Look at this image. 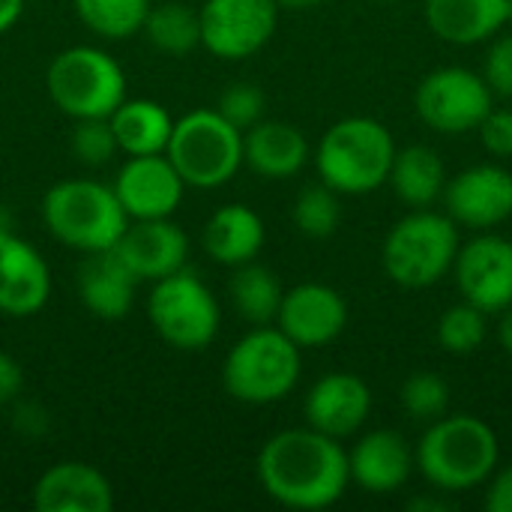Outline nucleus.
<instances>
[{"instance_id":"obj_4","label":"nucleus","mask_w":512,"mask_h":512,"mask_svg":"<svg viewBox=\"0 0 512 512\" xmlns=\"http://www.w3.org/2000/svg\"><path fill=\"white\" fill-rule=\"evenodd\" d=\"M459 246V225L447 213L423 207L411 210L387 231L381 246V264L384 273L402 288H432L447 273H453Z\"/></svg>"},{"instance_id":"obj_14","label":"nucleus","mask_w":512,"mask_h":512,"mask_svg":"<svg viewBox=\"0 0 512 512\" xmlns=\"http://www.w3.org/2000/svg\"><path fill=\"white\" fill-rule=\"evenodd\" d=\"M129 219H168L183 201L186 183L165 153L129 156L111 183Z\"/></svg>"},{"instance_id":"obj_36","label":"nucleus","mask_w":512,"mask_h":512,"mask_svg":"<svg viewBox=\"0 0 512 512\" xmlns=\"http://www.w3.org/2000/svg\"><path fill=\"white\" fill-rule=\"evenodd\" d=\"M480 144L495 159H512V108H492L477 126Z\"/></svg>"},{"instance_id":"obj_21","label":"nucleus","mask_w":512,"mask_h":512,"mask_svg":"<svg viewBox=\"0 0 512 512\" xmlns=\"http://www.w3.org/2000/svg\"><path fill=\"white\" fill-rule=\"evenodd\" d=\"M312 150L306 135L282 120H258L243 132V165L258 177L288 180L303 171Z\"/></svg>"},{"instance_id":"obj_27","label":"nucleus","mask_w":512,"mask_h":512,"mask_svg":"<svg viewBox=\"0 0 512 512\" xmlns=\"http://www.w3.org/2000/svg\"><path fill=\"white\" fill-rule=\"evenodd\" d=\"M231 303L237 309L240 318H246L252 327H264L273 324L282 306V282L276 279V273L264 264H240L234 267L231 285H228Z\"/></svg>"},{"instance_id":"obj_23","label":"nucleus","mask_w":512,"mask_h":512,"mask_svg":"<svg viewBox=\"0 0 512 512\" xmlns=\"http://www.w3.org/2000/svg\"><path fill=\"white\" fill-rule=\"evenodd\" d=\"M426 24L450 45H480L507 27V0H426Z\"/></svg>"},{"instance_id":"obj_9","label":"nucleus","mask_w":512,"mask_h":512,"mask_svg":"<svg viewBox=\"0 0 512 512\" xmlns=\"http://www.w3.org/2000/svg\"><path fill=\"white\" fill-rule=\"evenodd\" d=\"M147 315L159 339L177 351H204L219 336L222 312L213 291L192 270H177L159 282L147 297Z\"/></svg>"},{"instance_id":"obj_34","label":"nucleus","mask_w":512,"mask_h":512,"mask_svg":"<svg viewBox=\"0 0 512 512\" xmlns=\"http://www.w3.org/2000/svg\"><path fill=\"white\" fill-rule=\"evenodd\" d=\"M264 93L255 87V84H234L228 87L222 96H219V105L216 111L231 123L237 126L240 132H246L249 126H255L258 120H264Z\"/></svg>"},{"instance_id":"obj_3","label":"nucleus","mask_w":512,"mask_h":512,"mask_svg":"<svg viewBox=\"0 0 512 512\" xmlns=\"http://www.w3.org/2000/svg\"><path fill=\"white\" fill-rule=\"evenodd\" d=\"M312 156L321 183L339 195H366L387 183L396 141L375 117H345L321 135Z\"/></svg>"},{"instance_id":"obj_45","label":"nucleus","mask_w":512,"mask_h":512,"mask_svg":"<svg viewBox=\"0 0 512 512\" xmlns=\"http://www.w3.org/2000/svg\"><path fill=\"white\" fill-rule=\"evenodd\" d=\"M0 504H3V498H0Z\"/></svg>"},{"instance_id":"obj_33","label":"nucleus","mask_w":512,"mask_h":512,"mask_svg":"<svg viewBox=\"0 0 512 512\" xmlns=\"http://www.w3.org/2000/svg\"><path fill=\"white\" fill-rule=\"evenodd\" d=\"M69 147L78 162L84 165H105L114 159L117 138L111 132L108 117H90V120H75V129L69 135Z\"/></svg>"},{"instance_id":"obj_19","label":"nucleus","mask_w":512,"mask_h":512,"mask_svg":"<svg viewBox=\"0 0 512 512\" xmlns=\"http://www.w3.org/2000/svg\"><path fill=\"white\" fill-rule=\"evenodd\" d=\"M348 468H351V483H357L363 492L393 495L411 480L417 462H414V450L399 432L375 429L354 444V450L348 453Z\"/></svg>"},{"instance_id":"obj_30","label":"nucleus","mask_w":512,"mask_h":512,"mask_svg":"<svg viewBox=\"0 0 512 512\" xmlns=\"http://www.w3.org/2000/svg\"><path fill=\"white\" fill-rule=\"evenodd\" d=\"M489 336V312L477 309L474 303L462 300L459 306H450L438 318V345L447 354L465 357L486 345Z\"/></svg>"},{"instance_id":"obj_41","label":"nucleus","mask_w":512,"mask_h":512,"mask_svg":"<svg viewBox=\"0 0 512 512\" xmlns=\"http://www.w3.org/2000/svg\"><path fill=\"white\" fill-rule=\"evenodd\" d=\"M447 507H450V504H447L444 498H435V501H432V498H417V501H411V510H420V512H423V510L444 512Z\"/></svg>"},{"instance_id":"obj_31","label":"nucleus","mask_w":512,"mask_h":512,"mask_svg":"<svg viewBox=\"0 0 512 512\" xmlns=\"http://www.w3.org/2000/svg\"><path fill=\"white\" fill-rule=\"evenodd\" d=\"M294 225L300 234L312 237V240H324L333 237L339 222H342V201L339 192L330 189L327 183H315L306 186L297 201H294Z\"/></svg>"},{"instance_id":"obj_38","label":"nucleus","mask_w":512,"mask_h":512,"mask_svg":"<svg viewBox=\"0 0 512 512\" xmlns=\"http://www.w3.org/2000/svg\"><path fill=\"white\" fill-rule=\"evenodd\" d=\"M21 387H24V372H21L18 360L12 354L0 351V408L15 402Z\"/></svg>"},{"instance_id":"obj_10","label":"nucleus","mask_w":512,"mask_h":512,"mask_svg":"<svg viewBox=\"0 0 512 512\" xmlns=\"http://www.w3.org/2000/svg\"><path fill=\"white\" fill-rule=\"evenodd\" d=\"M492 99L495 93L480 72L465 66H441L420 81L414 108L429 129L441 135H465L477 132L483 117L495 108Z\"/></svg>"},{"instance_id":"obj_8","label":"nucleus","mask_w":512,"mask_h":512,"mask_svg":"<svg viewBox=\"0 0 512 512\" xmlns=\"http://www.w3.org/2000/svg\"><path fill=\"white\" fill-rule=\"evenodd\" d=\"M51 102L72 120L108 117L126 99V75L120 63L93 45L60 51L45 75Z\"/></svg>"},{"instance_id":"obj_25","label":"nucleus","mask_w":512,"mask_h":512,"mask_svg":"<svg viewBox=\"0 0 512 512\" xmlns=\"http://www.w3.org/2000/svg\"><path fill=\"white\" fill-rule=\"evenodd\" d=\"M447 165L441 153L429 144H408L396 150L387 183L399 195V201L411 210L435 207L447 189Z\"/></svg>"},{"instance_id":"obj_42","label":"nucleus","mask_w":512,"mask_h":512,"mask_svg":"<svg viewBox=\"0 0 512 512\" xmlns=\"http://www.w3.org/2000/svg\"><path fill=\"white\" fill-rule=\"evenodd\" d=\"M276 3L285 6V9H312V6H318L324 0H276Z\"/></svg>"},{"instance_id":"obj_22","label":"nucleus","mask_w":512,"mask_h":512,"mask_svg":"<svg viewBox=\"0 0 512 512\" xmlns=\"http://www.w3.org/2000/svg\"><path fill=\"white\" fill-rule=\"evenodd\" d=\"M138 279L132 270L117 258L114 249L90 252L78 273V294L90 315L102 321H120L129 315L135 303Z\"/></svg>"},{"instance_id":"obj_44","label":"nucleus","mask_w":512,"mask_h":512,"mask_svg":"<svg viewBox=\"0 0 512 512\" xmlns=\"http://www.w3.org/2000/svg\"><path fill=\"white\" fill-rule=\"evenodd\" d=\"M381 3H393V0H381Z\"/></svg>"},{"instance_id":"obj_20","label":"nucleus","mask_w":512,"mask_h":512,"mask_svg":"<svg viewBox=\"0 0 512 512\" xmlns=\"http://www.w3.org/2000/svg\"><path fill=\"white\" fill-rule=\"evenodd\" d=\"M36 512H108L114 489L96 468L84 462H57L33 486Z\"/></svg>"},{"instance_id":"obj_32","label":"nucleus","mask_w":512,"mask_h":512,"mask_svg":"<svg viewBox=\"0 0 512 512\" xmlns=\"http://www.w3.org/2000/svg\"><path fill=\"white\" fill-rule=\"evenodd\" d=\"M402 408L417 423H435L450 408V384L435 372H414L402 384Z\"/></svg>"},{"instance_id":"obj_18","label":"nucleus","mask_w":512,"mask_h":512,"mask_svg":"<svg viewBox=\"0 0 512 512\" xmlns=\"http://www.w3.org/2000/svg\"><path fill=\"white\" fill-rule=\"evenodd\" d=\"M51 297V270L42 252L15 231H0V312L36 315Z\"/></svg>"},{"instance_id":"obj_37","label":"nucleus","mask_w":512,"mask_h":512,"mask_svg":"<svg viewBox=\"0 0 512 512\" xmlns=\"http://www.w3.org/2000/svg\"><path fill=\"white\" fill-rule=\"evenodd\" d=\"M483 507L489 512H512V465L495 468V474L486 480Z\"/></svg>"},{"instance_id":"obj_2","label":"nucleus","mask_w":512,"mask_h":512,"mask_svg":"<svg viewBox=\"0 0 512 512\" xmlns=\"http://www.w3.org/2000/svg\"><path fill=\"white\" fill-rule=\"evenodd\" d=\"M414 462L435 492L459 495L486 486L501 462V441L474 414H444L423 432Z\"/></svg>"},{"instance_id":"obj_6","label":"nucleus","mask_w":512,"mask_h":512,"mask_svg":"<svg viewBox=\"0 0 512 512\" xmlns=\"http://www.w3.org/2000/svg\"><path fill=\"white\" fill-rule=\"evenodd\" d=\"M300 348L273 324L249 330L222 363V384L231 399L246 405L282 402L300 381Z\"/></svg>"},{"instance_id":"obj_1","label":"nucleus","mask_w":512,"mask_h":512,"mask_svg":"<svg viewBox=\"0 0 512 512\" xmlns=\"http://www.w3.org/2000/svg\"><path fill=\"white\" fill-rule=\"evenodd\" d=\"M258 483L288 510H327L351 483L348 453L312 426L285 429L261 447Z\"/></svg>"},{"instance_id":"obj_13","label":"nucleus","mask_w":512,"mask_h":512,"mask_svg":"<svg viewBox=\"0 0 512 512\" xmlns=\"http://www.w3.org/2000/svg\"><path fill=\"white\" fill-rule=\"evenodd\" d=\"M447 216L468 231H495L512 216V171L483 162L459 171L444 189Z\"/></svg>"},{"instance_id":"obj_17","label":"nucleus","mask_w":512,"mask_h":512,"mask_svg":"<svg viewBox=\"0 0 512 512\" xmlns=\"http://www.w3.org/2000/svg\"><path fill=\"white\" fill-rule=\"evenodd\" d=\"M306 426L342 441L363 429L372 414V390L360 375L330 372L312 384L303 402Z\"/></svg>"},{"instance_id":"obj_5","label":"nucleus","mask_w":512,"mask_h":512,"mask_svg":"<svg viewBox=\"0 0 512 512\" xmlns=\"http://www.w3.org/2000/svg\"><path fill=\"white\" fill-rule=\"evenodd\" d=\"M42 222L54 240L90 255L114 249L129 216L111 186L96 180H60L42 198Z\"/></svg>"},{"instance_id":"obj_40","label":"nucleus","mask_w":512,"mask_h":512,"mask_svg":"<svg viewBox=\"0 0 512 512\" xmlns=\"http://www.w3.org/2000/svg\"><path fill=\"white\" fill-rule=\"evenodd\" d=\"M498 339L504 345V351L512 357V306L501 312V324H498Z\"/></svg>"},{"instance_id":"obj_11","label":"nucleus","mask_w":512,"mask_h":512,"mask_svg":"<svg viewBox=\"0 0 512 512\" xmlns=\"http://www.w3.org/2000/svg\"><path fill=\"white\" fill-rule=\"evenodd\" d=\"M201 45L222 60H246L258 54L276 33V0H204L198 9Z\"/></svg>"},{"instance_id":"obj_15","label":"nucleus","mask_w":512,"mask_h":512,"mask_svg":"<svg viewBox=\"0 0 512 512\" xmlns=\"http://www.w3.org/2000/svg\"><path fill=\"white\" fill-rule=\"evenodd\" d=\"M276 327L303 351V348H324L342 336L348 327V303L345 297L321 282H303L285 291Z\"/></svg>"},{"instance_id":"obj_24","label":"nucleus","mask_w":512,"mask_h":512,"mask_svg":"<svg viewBox=\"0 0 512 512\" xmlns=\"http://www.w3.org/2000/svg\"><path fill=\"white\" fill-rule=\"evenodd\" d=\"M267 231L261 216L246 204L219 207L204 225V249L213 261L225 267H240L258 258L264 249Z\"/></svg>"},{"instance_id":"obj_7","label":"nucleus","mask_w":512,"mask_h":512,"mask_svg":"<svg viewBox=\"0 0 512 512\" xmlns=\"http://www.w3.org/2000/svg\"><path fill=\"white\" fill-rule=\"evenodd\" d=\"M165 156L192 189H219L243 168V132L216 108H195L174 120Z\"/></svg>"},{"instance_id":"obj_39","label":"nucleus","mask_w":512,"mask_h":512,"mask_svg":"<svg viewBox=\"0 0 512 512\" xmlns=\"http://www.w3.org/2000/svg\"><path fill=\"white\" fill-rule=\"evenodd\" d=\"M21 12H24V0H0V33L15 27Z\"/></svg>"},{"instance_id":"obj_26","label":"nucleus","mask_w":512,"mask_h":512,"mask_svg":"<svg viewBox=\"0 0 512 512\" xmlns=\"http://www.w3.org/2000/svg\"><path fill=\"white\" fill-rule=\"evenodd\" d=\"M108 123L117 138V147L126 156L165 153L168 138L174 132V117L153 99H123L108 114Z\"/></svg>"},{"instance_id":"obj_29","label":"nucleus","mask_w":512,"mask_h":512,"mask_svg":"<svg viewBox=\"0 0 512 512\" xmlns=\"http://www.w3.org/2000/svg\"><path fill=\"white\" fill-rule=\"evenodd\" d=\"M87 30L102 39H129L144 30L150 0H72Z\"/></svg>"},{"instance_id":"obj_28","label":"nucleus","mask_w":512,"mask_h":512,"mask_svg":"<svg viewBox=\"0 0 512 512\" xmlns=\"http://www.w3.org/2000/svg\"><path fill=\"white\" fill-rule=\"evenodd\" d=\"M144 33L153 42V48H159L162 54H171V57H183L201 45L198 12L186 3L150 6L147 21H144Z\"/></svg>"},{"instance_id":"obj_12","label":"nucleus","mask_w":512,"mask_h":512,"mask_svg":"<svg viewBox=\"0 0 512 512\" xmlns=\"http://www.w3.org/2000/svg\"><path fill=\"white\" fill-rule=\"evenodd\" d=\"M459 294L489 315L512 306V240L495 231H477L459 246L453 261Z\"/></svg>"},{"instance_id":"obj_16","label":"nucleus","mask_w":512,"mask_h":512,"mask_svg":"<svg viewBox=\"0 0 512 512\" xmlns=\"http://www.w3.org/2000/svg\"><path fill=\"white\" fill-rule=\"evenodd\" d=\"M117 258L138 282H159L186 267L189 237L168 219H129L114 246Z\"/></svg>"},{"instance_id":"obj_43","label":"nucleus","mask_w":512,"mask_h":512,"mask_svg":"<svg viewBox=\"0 0 512 512\" xmlns=\"http://www.w3.org/2000/svg\"><path fill=\"white\" fill-rule=\"evenodd\" d=\"M507 24H512V0H507Z\"/></svg>"},{"instance_id":"obj_35","label":"nucleus","mask_w":512,"mask_h":512,"mask_svg":"<svg viewBox=\"0 0 512 512\" xmlns=\"http://www.w3.org/2000/svg\"><path fill=\"white\" fill-rule=\"evenodd\" d=\"M480 75L486 78L495 96L512 99V33H498L489 39V51Z\"/></svg>"}]
</instances>
